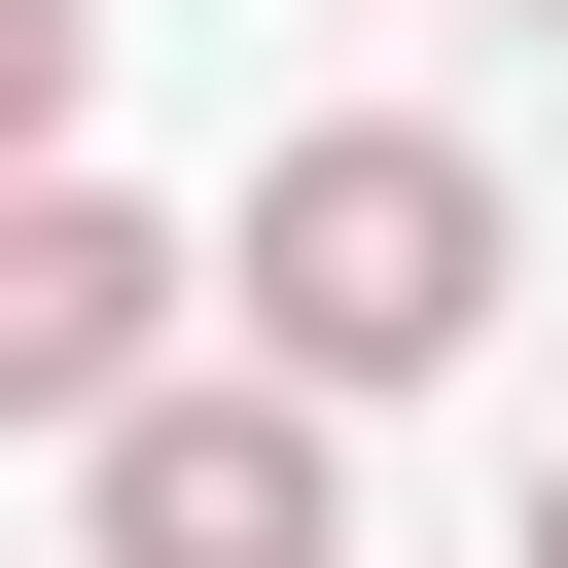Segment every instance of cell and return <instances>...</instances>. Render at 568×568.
I'll return each instance as SVG.
<instances>
[{
    "mask_svg": "<svg viewBox=\"0 0 568 568\" xmlns=\"http://www.w3.org/2000/svg\"><path fill=\"white\" fill-rule=\"evenodd\" d=\"M213 284H248L284 390H426V355H497V142H462V106H320Z\"/></svg>",
    "mask_w": 568,
    "mask_h": 568,
    "instance_id": "obj_1",
    "label": "cell"
},
{
    "mask_svg": "<svg viewBox=\"0 0 568 568\" xmlns=\"http://www.w3.org/2000/svg\"><path fill=\"white\" fill-rule=\"evenodd\" d=\"M71 568H355V390L142 355V390L71 426Z\"/></svg>",
    "mask_w": 568,
    "mask_h": 568,
    "instance_id": "obj_2",
    "label": "cell"
},
{
    "mask_svg": "<svg viewBox=\"0 0 568 568\" xmlns=\"http://www.w3.org/2000/svg\"><path fill=\"white\" fill-rule=\"evenodd\" d=\"M178 355V213H106V178H0V426H106Z\"/></svg>",
    "mask_w": 568,
    "mask_h": 568,
    "instance_id": "obj_3",
    "label": "cell"
},
{
    "mask_svg": "<svg viewBox=\"0 0 568 568\" xmlns=\"http://www.w3.org/2000/svg\"><path fill=\"white\" fill-rule=\"evenodd\" d=\"M71 106H106V0H0V178H71Z\"/></svg>",
    "mask_w": 568,
    "mask_h": 568,
    "instance_id": "obj_4",
    "label": "cell"
},
{
    "mask_svg": "<svg viewBox=\"0 0 568 568\" xmlns=\"http://www.w3.org/2000/svg\"><path fill=\"white\" fill-rule=\"evenodd\" d=\"M532 568H568V462H532Z\"/></svg>",
    "mask_w": 568,
    "mask_h": 568,
    "instance_id": "obj_5",
    "label": "cell"
},
{
    "mask_svg": "<svg viewBox=\"0 0 568 568\" xmlns=\"http://www.w3.org/2000/svg\"><path fill=\"white\" fill-rule=\"evenodd\" d=\"M532 36H568V0H532Z\"/></svg>",
    "mask_w": 568,
    "mask_h": 568,
    "instance_id": "obj_6",
    "label": "cell"
}]
</instances>
